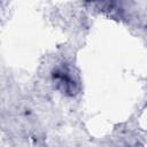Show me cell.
Instances as JSON below:
<instances>
[{
  "instance_id": "obj_1",
  "label": "cell",
  "mask_w": 147,
  "mask_h": 147,
  "mask_svg": "<svg viewBox=\"0 0 147 147\" xmlns=\"http://www.w3.org/2000/svg\"><path fill=\"white\" fill-rule=\"evenodd\" d=\"M54 78L56 79L57 84L62 87L63 91H65V92H72L74 91L75 82L69 76V74H67L64 71H59V72H56V75H54Z\"/></svg>"
}]
</instances>
